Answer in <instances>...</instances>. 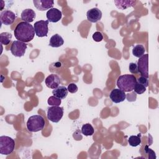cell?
<instances>
[{"instance_id": "obj_1", "label": "cell", "mask_w": 159, "mask_h": 159, "mask_svg": "<svg viewBox=\"0 0 159 159\" xmlns=\"http://www.w3.org/2000/svg\"><path fill=\"white\" fill-rule=\"evenodd\" d=\"M34 28L29 22H20L15 28L14 31L16 39L23 42H29L31 41L35 36Z\"/></svg>"}, {"instance_id": "obj_2", "label": "cell", "mask_w": 159, "mask_h": 159, "mask_svg": "<svg viewBox=\"0 0 159 159\" xmlns=\"http://www.w3.org/2000/svg\"><path fill=\"white\" fill-rule=\"evenodd\" d=\"M136 83L137 79L134 75L125 74L118 77L117 86L124 92H130L134 90Z\"/></svg>"}, {"instance_id": "obj_3", "label": "cell", "mask_w": 159, "mask_h": 159, "mask_svg": "<svg viewBox=\"0 0 159 159\" xmlns=\"http://www.w3.org/2000/svg\"><path fill=\"white\" fill-rule=\"evenodd\" d=\"M45 126V120L40 115H34L30 116L27 122V128L32 132L42 130Z\"/></svg>"}, {"instance_id": "obj_4", "label": "cell", "mask_w": 159, "mask_h": 159, "mask_svg": "<svg viewBox=\"0 0 159 159\" xmlns=\"http://www.w3.org/2000/svg\"><path fill=\"white\" fill-rule=\"evenodd\" d=\"M14 140L6 135L0 137V153L4 155L11 154L14 150Z\"/></svg>"}, {"instance_id": "obj_5", "label": "cell", "mask_w": 159, "mask_h": 159, "mask_svg": "<svg viewBox=\"0 0 159 159\" xmlns=\"http://www.w3.org/2000/svg\"><path fill=\"white\" fill-rule=\"evenodd\" d=\"M63 116V108L59 106H51L48 107L47 118L52 122L57 123Z\"/></svg>"}, {"instance_id": "obj_6", "label": "cell", "mask_w": 159, "mask_h": 159, "mask_svg": "<svg viewBox=\"0 0 159 159\" xmlns=\"http://www.w3.org/2000/svg\"><path fill=\"white\" fill-rule=\"evenodd\" d=\"M27 47V45L25 42L19 40H15L12 42L10 50L14 56L21 57L24 55Z\"/></svg>"}, {"instance_id": "obj_7", "label": "cell", "mask_w": 159, "mask_h": 159, "mask_svg": "<svg viewBox=\"0 0 159 159\" xmlns=\"http://www.w3.org/2000/svg\"><path fill=\"white\" fill-rule=\"evenodd\" d=\"M48 21L39 20L35 22L34 25V30L37 36L39 37H47L48 32Z\"/></svg>"}, {"instance_id": "obj_8", "label": "cell", "mask_w": 159, "mask_h": 159, "mask_svg": "<svg viewBox=\"0 0 159 159\" xmlns=\"http://www.w3.org/2000/svg\"><path fill=\"white\" fill-rule=\"evenodd\" d=\"M138 71L142 76L148 78V55L144 54L139 58L137 62Z\"/></svg>"}, {"instance_id": "obj_9", "label": "cell", "mask_w": 159, "mask_h": 159, "mask_svg": "<svg viewBox=\"0 0 159 159\" xmlns=\"http://www.w3.org/2000/svg\"><path fill=\"white\" fill-rule=\"evenodd\" d=\"M16 16L15 13L9 10H4L1 12L0 20L1 23L6 25L12 24L16 20Z\"/></svg>"}, {"instance_id": "obj_10", "label": "cell", "mask_w": 159, "mask_h": 159, "mask_svg": "<svg viewBox=\"0 0 159 159\" xmlns=\"http://www.w3.org/2000/svg\"><path fill=\"white\" fill-rule=\"evenodd\" d=\"M109 98L114 103H119L123 102L126 98V94L124 91L120 89H114L109 94Z\"/></svg>"}, {"instance_id": "obj_11", "label": "cell", "mask_w": 159, "mask_h": 159, "mask_svg": "<svg viewBox=\"0 0 159 159\" xmlns=\"http://www.w3.org/2000/svg\"><path fill=\"white\" fill-rule=\"evenodd\" d=\"M46 16L48 22L56 23L61 19L62 13L61 11L57 8H52L48 10L46 13Z\"/></svg>"}, {"instance_id": "obj_12", "label": "cell", "mask_w": 159, "mask_h": 159, "mask_svg": "<svg viewBox=\"0 0 159 159\" xmlns=\"http://www.w3.org/2000/svg\"><path fill=\"white\" fill-rule=\"evenodd\" d=\"M33 3L38 10L43 11L53 8L54 1L50 0H34Z\"/></svg>"}, {"instance_id": "obj_13", "label": "cell", "mask_w": 159, "mask_h": 159, "mask_svg": "<svg viewBox=\"0 0 159 159\" xmlns=\"http://www.w3.org/2000/svg\"><path fill=\"white\" fill-rule=\"evenodd\" d=\"M86 17L89 22L95 23L101 20L102 17V12L98 8L94 7L87 11Z\"/></svg>"}, {"instance_id": "obj_14", "label": "cell", "mask_w": 159, "mask_h": 159, "mask_svg": "<svg viewBox=\"0 0 159 159\" xmlns=\"http://www.w3.org/2000/svg\"><path fill=\"white\" fill-rule=\"evenodd\" d=\"M45 83L48 88L51 89H55L59 86L61 83V80L57 75L51 74L46 78Z\"/></svg>"}, {"instance_id": "obj_15", "label": "cell", "mask_w": 159, "mask_h": 159, "mask_svg": "<svg viewBox=\"0 0 159 159\" xmlns=\"http://www.w3.org/2000/svg\"><path fill=\"white\" fill-rule=\"evenodd\" d=\"M35 18V12L32 9H25L21 13V19L24 22H32Z\"/></svg>"}, {"instance_id": "obj_16", "label": "cell", "mask_w": 159, "mask_h": 159, "mask_svg": "<svg viewBox=\"0 0 159 159\" xmlns=\"http://www.w3.org/2000/svg\"><path fill=\"white\" fill-rule=\"evenodd\" d=\"M68 89L63 86H60L52 91V94L54 96L61 99H65L68 95Z\"/></svg>"}, {"instance_id": "obj_17", "label": "cell", "mask_w": 159, "mask_h": 159, "mask_svg": "<svg viewBox=\"0 0 159 159\" xmlns=\"http://www.w3.org/2000/svg\"><path fill=\"white\" fill-rule=\"evenodd\" d=\"M63 43H64V40L63 38L58 34H55V35H52L49 42V45L55 48L60 47L61 45H63Z\"/></svg>"}, {"instance_id": "obj_18", "label": "cell", "mask_w": 159, "mask_h": 159, "mask_svg": "<svg viewBox=\"0 0 159 159\" xmlns=\"http://www.w3.org/2000/svg\"><path fill=\"white\" fill-rule=\"evenodd\" d=\"M114 4H116V6L121 10H124L127 8L134 6L136 4V1H114Z\"/></svg>"}, {"instance_id": "obj_19", "label": "cell", "mask_w": 159, "mask_h": 159, "mask_svg": "<svg viewBox=\"0 0 159 159\" xmlns=\"http://www.w3.org/2000/svg\"><path fill=\"white\" fill-rule=\"evenodd\" d=\"M145 52V47L142 45H137L132 49V54L137 58H140L144 55Z\"/></svg>"}, {"instance_id": "obj_20", "label": "cell", "mask_w": 159, "mask_h": 159, "mask_svg": "<svg viewBox=\"0 0 159 159\" xmlns=\"http://www.w3.org/2000/svg\"><path fill=\"white\" fill-rule=\"evenodd\" d=\"M12 39V34L9 32H2L0 34L1 44L7 45L10 43Z\"/></svg>"}, {"instance_id": "obj_21", "label": "cell", "mask_w": 159, "mask_h": 159, "mask_svg": "<svg viewBox=\"0 0 159 159\" xmlns=\"http://www.w3.org/2000/svg\"><path fill=\"white\" fill-rule=\"evenodd\" d=\"M94 129L93 127L89 123L83 125L81 127V132L85 136H91L94 134Z\"/></svg>"}, {"instance_id": "obj_22", "label": "cell", "mask_w": 159, "mask_h": 159, "mask_svg": "<svg viewBox=\"0 0 159 159\" xmlns=\"http://www.w3.org/2000/svg\"><path fill=\"white\" fill-rule=\"evenodd\" d=\"M140 134H139L137 135H131L128 139V143L132 147H137L141 143Z\"/></svg>"}, {"instance_id": "obj_23", "label": "cell", "mask_w": 159, "mask_h": 159, "mask_svg": "<svg viewBox=\"0 0 159 159\" xmlns=\"http://www.w3.org/2000/svg\"><path fill=\"white\" fill-rule=\"evenodd\" d=\"M47 102L49 106H58L61 104V99L57 98L54 96H50L49 98L48 99Z\"/></svg>"}, {"instance_id": "obj_24", "label": "cell", "mask_w": 159, "mask_h": 159, "mask_svg": "<svg viewBox=\"0 0 159 159\" xmlns=\"http://www.w3.org/2000/svg\"><path fill=\"white\" fill-rule=\"evenodd\" d=\"M134 92L138 94H141L143 93L146 91V87L143 86L142 84H140L139 83H136L134 88Z\"/></svg>"}, {"instance_id": "obj_25", "label": "cell", "mask_w": 159, "mask_h": 159, "mask_svg": "<svg viewBox=\"0 0 159 159\" xmlns=\"http://www.w3.org/2000/svg\"><path fill=\"white\" fill-rule=\"evenodd\" d=\"M93 39L95 41V42H101L102 40L103 39V35L102 34L101 32H99V31H96L93 34Z\"/></svg>"}, {"instance_id": "obj_26", "label": "cell", "mask_w": 159, "mask_h": 159, "mask_svg": "<svg viewBox=\"0 0 159 159\" xmlns=\"http://www.w3.org/2000/svg\"><path fill=\"white\" fill-rule=\"evenodd\" d=\"M137 82L143 84V86H145L146 88L148 86V83H149V80L148 78H146L145 76H141L140 77H139L137 80Z\"/></svg>"}, {"instance_id": "obj_27", "label": "cell", "mask_w": 159, "mask_h": 159, "mask_svg": "<svg viewBox=\"0 0 159 159\" xmlns=\"http://www.w3.org/2000/svg\"><path fill=\"white\" fill-rule=\"evenodd\" d=\"M129 70L130 73L133 74H136L137 73L138 71V68H137V65L135 63H130L129 66Z\"/></svg>"}, {"instance_id": "obj_28", "label": "cell", "mask_w": 159, "mask_h": 159, "mask_svg": "<svg viewBox=\"0 0 159 159\" xmlns=\"http://www.w3.org/2000/svg\"><path fill=\"white\" fill-rule=\"evenodd\" d=\"M67 89H68V92H70L71 93H75L77 92V91L78 89V86L75 83H70V84H68Z\"/></svg>"}]
</instances>
